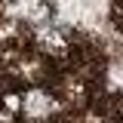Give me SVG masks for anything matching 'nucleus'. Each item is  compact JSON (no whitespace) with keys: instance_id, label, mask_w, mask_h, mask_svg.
Masks as SVG:
<instances>
[{"instance_id":"obj_1","label":"nucleus","mask_w":123,"mask_h":123,"mask_svg":"<svg viewBox=\"0 0 123 123\" xmlns=\"http://www.w3.org/2000/svg\"><path fill=\"white\" fill-rule=\"evenodd\" d=\"M95 120L98 123H123V92L120 95L98 98V105H95Z\"/></svg>"}]
</instances>
